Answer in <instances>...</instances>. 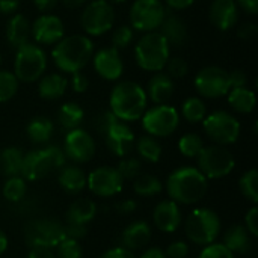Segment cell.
I'll use <instances>...</instances> for the list:
<instances>
[{
	"mask_svg": "<svg viewBox=\"0 0 258 258\" xmlns=\"http://www.w3.org/2000/svg\"><path fill=\"white\" fill-rule=\"evenodd\" d=\"M166 192L174 203L192 206L200 203L209 189V180L198 168L181 166L172 171L166 180Z\"/></svg>",
	"mask_w": 258,
	"mask_h": 258,
	"instance_id": "cell-1",
	"label": "cell"
},
{
	"mask_svg": "<svg viewBox=\"0 0 258 258\" xmlns=\"http://www.w3.org/2000/svg\"><path fill=\"white\" fill-rule=\"evenodd\" d=\"M148 98L145 89L132 80L118 82L109 98L110 112L122 122H132L142 118L147 110Z\"/></svg>",
	"mask_w": 258,
	"mask_h": 258,
	"instance_id": "cell-2",
	"label": "cell"
},
{
	"mask_svg": "<svg viewBox=\"0 0 258 258\" xmlns=\"http://www.w3.org/2000/svg\"><path fill=\"white\" fill-rule=\"evenodd\" d=\"M94 56V42L86 35L63 36L51 51L57 70L73 74L82 71Z\"/></svg>",
	"mask_w": 258,
	"mask_h": 258,
	"instance_id": "cell-3",
	"label": "cell"
},
{
	"mask_svg": "<svg viewBox=\"0 0 258 258\" xmlns=\"http://www.w3.org/2000/svg\"><path fill=\"white\" fill-rule=\"evenodd\" d=\"M65 165V154L60 147L48 145L45 148L32 150L24 154L21 165V177L29 181H38L53 171H59Z\"/></svg>",
	"mask_w": 258,
	"mask_h": 258,
	"instance_id": "cell-4",
	"label": "cell"
},
{
	"mask_svg": "<svg viewBox=\"0 0 258 258\" xmlns=\"http://www.w3.org/2000/svg\"><path fill=\"white\" fill-rule=\"evenodd\" d=\"M171 57V47L159 32H148L135 45V59L144 71L159 73Z\"/></svg>",
	"mask_w": 258,
	"mask_h": 258,
	"instance_id": "cell-5",
	"label": "cell"
},
{
	"mask_svg": "<svg viewBox=\"0 0 258 258\" xmlns=\"http://www.w3.org/2000/svg\"><path fill=\"white\" fill-rule=\"evenodd\" d=\"M187 239L198 246H207L216 242L221 234V219L212 209L200 207L192 210L184 224Z\"/></svg>",
	"mask_w": 258,
	"mask_h": 258,
	"instance_id": "cell-6",
	"label": "cell"
},
{
	"mask_svg": "<svg viewBox=\"0 0 258 258\" xmlns=\"http://www.w3.org/2000/svg\"><path fill=\"white\" fill-rule=\"evenodd\" d=\"M47 70L45 51L38 45L27 42L17 48L14 59V76L18 82H38Z\"/></svg>",
	"mask_w": 258,
	"mask_h": 258,
	"instance_id": "cell-7",
	"label": "cell"
},
{
	"mask_svg": "<svg viewBox=\"0 0 258 258\" xmlns=\"http://www.w3.org/2000/svg\"><path fill=\"white\" fill-rule=\"evenodd\" d=\"M198 160V169L207 180H219L230 175L236 166L234 154L224 145H207L203 148Z\"/></svg>",
	"mask_w": 258,
	"mask_h": 258,
	"instance_id": "cell-8",
	"label": "cell"
},
{
	"mask_svg": "<svg viewBox=\"0 0 258 258\" xmlns=\"http://www.w3.org/2000/svg\"><path fill=\"white\" fill-rule=\"evenodd\" d=\"M65 239V225L53 218L33 219L24 228V242L29 248L42 246L54 249Z\"/></svg>",
	"mask_w": 258,
	"mask_h": 258,
	"instance_id": "cell-9",
	"label": "cell"
},
{
	"mask_svg": "<svg viewBox=\"0 0 258 258\" xmlns=\"http://www.w3.org/2000/svg\"><path fill=\"white\" fill-rule=\"evenodd\" d=\"M115 23L113 5L107 0L89 2L80 14V26L89 36H100L107 33Z\"/></svg>",
	"mask_w": 258,
	"mask_h": 258,
	"instance_id": "cell-10",
	"label": "cell"
},
{
	"mask_svg": "<svg viewBox=\"0 0 258 258\" xmlns=\"http://www.w3.org/2000/svg\"><path fill=\"white\" fill-rule=\"evenodd\" d=\"M141 119L147 135L153 138H168L178 128L180 113L174 106L156 104L147 109Z\"/></svg>",
	"mask_w": 258,
	"mask_h": 258,
	"instance_id": "cell-11",
	"label": "cell"
},
{
	"mask_svg": "<svg viewBox=\"0 0 258 258\" xmlns=\"http://www.w3.org/2000/svg\"><path fill=\"white\" fill-rule=\"evenodd\" d=\"M203 127L206 135L216 145H224V147L231 145L237 142L240 136L239 119L225 110H216L207 115L203 121Z\"/></svg>",
	"mask_w": 258,
	"mask_h": 258,
	"instance_id": "cell-12",
	"label": "cell"
},
{
	"mask_svg": "<svg viewBox=\"0 0 258 258\" xmlns=\"http://www.w3.org/2000/svg\"><path fill=\"white\" fill-rule=\"evenodd\" d=\"M166 8L162 0H135L130 8L132 29L139 32H156L166 17Z\"/></svg>",
	"mask_w": 258,
	"mask_h": 258,
	"instance_id": "cell-13",
	"label": "cell"
},
{
	"mask_svg": "<svg viewBox=\"0 0 258 258\" xmlns=\"http://www.w3.org/2000/svg\"><path fill=\"white\" fill-rule=\"evenodd\" d=\"M195 89L204 98H221L228 94L230 80L228 71L218 67L209 65L201 68L195 76Z\"/></svg>",
	"mask_w": 258,
	"mask_h": 258,
	"instance_id": "cell-14",
	"label": "cell"
},
{
	"mask_svg": "<svg viewBox=\"0 0 258 258\" xmlns=\"http://www.w3.org/2000/svg\"><path fill=\"white\" fill-rule=\"evenodd\" d=\"M124 180L113 166H100L86 175V187L100 198H110L122 190Z\"/></svg>",
	"mask_w": 258,
	"mask_h": 258,
	"instance_id": "cell-15",
	"label": "cell"
},
{
	"mask_svg": "<svg viewBox=\"0 0 258 258\" xmlns=\"http://www.w3.org/2000/svg\"><path fill=\"white\" fill-rule=\"evenodd\" d=\"M62 151L65 154V159L74 162L76 165L86 163L95 154L94 138L86 130H83L80 127L70 130L65 136Z\"/></svg>",
	"mask_w": 258,
	"mask_h": 258,
	"instance_id": "cell-16",
	"label": "cell"
},
{
	"mask_svg": "<svg viewBox=\"0 0 258 258\" xmlns=\"http://www.w3.org/2000/svg\"><path fill=\"white\" fill-rule=\"evenodd\" d=\"M32 36L38 45H54L65 36V26L57 15L41 14L32 23Z\"/></svg>",
	"mask_w": 258,
	"mask_h": 258,
	"instance_id": "cell-17",
	"label": "cell"
},
{
	"mask_svg": "<svg viewBox=\"0 0 258 258\" xmlns=\"http://www.w3.org/2000/svg\"><path fill=\"white\" fill-rule=\"evenodd\" d=\"M103 136L109 151L121 159L125 157L133 150L136 142V136L133 130L127 125V122H122L119 119L115 121Z\"/></svg>",
	"mask_w": 258,
	"mask_h": 258,
	"instance_id": "cell-18",
	"label": "cell"
},
{
	"mask_svg": "<svg viewBox=\"0 0 258 258\" xmlns=\"http://www.w3.org/2000/svg\"><path fill=\"white\" fill-rule=\"evenodd\" d=\"M92 63L97 74L109 82L118 80L124 71V62L121 53L113 47H106L98 50L92 56Z\"/></svg>",
	"mask_w": 258,
	"mask_h": 258,
	"instance_id": "cell-19",
	"label": "cell"
},
{
	"mask_svg": "<svg viewBox=\"0 0 258 258\" xmlns=\"http://www.w3.org/2000/svg\"><path fill=\"white\" fill-rule=\"evenodd\" d=\"M153 222L156 228L162 233H175L181 222H183V213L177 203L172 200H163L160 201L153 212Z\"/></svg>",
	"mask_w": 258,
	"mask_h": 258,
	"instance_id": "cell-20",
	"label": "cell"
},
{
	"mask_svg": "<svg viewBox=\"0 0 258 258\" xmlns=\"http://www.w3.org/2000/svg\"><path fill=\"white\" fill-rule=\"evenodd\" d=\"M209 18L218 30H231L239 20V6L236 0H213L209 8Z\"/></svg>",
	"mask_w": 258,
	"mask_h": 258,
	"instance_id": "cell-21",
	"label": "cell"
},
{
	"mask_svg": "<svg viewBox=\"0 0 258 258\" xmlns=\"http://www.w3.org/2000/svg\"><path fill=\"white\" fill-rule=\"evenodd\" d=\"M151 227L145 221H135L128 224L121 233V246L135 252L144 249L151 240Z\"/></svg>",
	"mask_w": 258,
	"mask_h": 258,
	"instance_id": "cell-22",
	"label": "cell"
},
{
	"mask_svg": "<svg viewBox=\"0 0 258 258\" xmlns=\"http://www.w3.org/2000/svg\"><path fill=\"white\" fill-rule=\"evenodd\" d=\"M175 91L174 79H171L166 73H154V76L148 80L145 94L154 104H166L171 100Z\"/></svg>",
	"mask_w": 258,
	"mask_h": 258,
	"instance_id": "cell-23",
	"label": "cell"
},
{
	"mask_svg": "<svg viewBox=\"0 0 258 258\" xmlns=\"http://www.w3.org/2000/svg\"><path fill=\"white\" fill-rule=\"evenodd\" d=\"M159 29V33L166 39L169 47H181L187 41V26L184 24L183 18L175 14L166 12V17Z\"/></svg>",
	"mask_w": 258,
	"mask_h": 258,
	"instance_id": "cell-24",
	"label": "cell"
},
{
	"mask_svg": "<svg viewBox=\"0 0 258 258\" xmlns=\"http://www.w3.org/2000/svg\"><path fill=\"white\" fill-rule=\"evenodd\" d=\"M5 33H6V39L9 45L14 48H20L21 45L29 42L32 36V24L24 15L14 14L6 23Z\"/></svg>",
	"mask_w": 258,
	"mask_h": 258,
	"instance_id": "cell-25",
	"label": "cell"
},
{
	"mask_svg": "<svg viewBox=\"0 0 258 258\" xmlns=\"http://www.w3.org/2000/svg\"><path fill=\"white\" fill-rule=\"evenodd\" d=\"M57 183L63 192L77 195L86 187V174L77 165H63L57 171Z\"/></svg>",
	"mask_w": 258,
	"mask_h": 258,
	"instance_id": "cell-26",
	"label": "cell"
},
{
	"mask_svg": "<svg viewBox=\"0 0 258 258\" xmlns=\"http://www.w3.org/2000/svg\"><path fill=\"white\" fill-rule=\"evenodd\" d=\"M222 245L234 255L236 254L243 255L252 249V236L245 228V225H233L224 233Z\"/></svg>",
	"mask_w": 258,
	"mask_h": 258,
	"instance_id": "cell-27",
	"label": "cell"
},
{
	"mask_svg": "<svg viewBox=\"0 0 258 258\" xmlns=\"http://www.w3.org/2000/svg\"><path fill=\"white\" fill-rule=\"evenodd\" d=\"M97 215V204L89 198H79L73 201L65 213L67 224L88 227Z\"/></svg>",
	"mask_w": 258,
	"mask_h": 258,
	"instance_id": "cell-28",
	"label": "cell"
},
{
	"mask_svg": "<svg viewBox=\"0 0 258 258\" xmlns=\"http://www.w3.org/2000/svg\"><path fill=\"white\" fill-rule=\"evenodd\" d=\"M68 82L59 73L42 76L38 80V94L44 100H59L67 91Z\"/></svg>",
	"mask_w": 258,
	"mask_h": 258,
	"instance_id": "cell-29",
	"label": "cell"
},
{
	"mask_svg": "<svg viewBox=\"0 0 258 258\" xmlns=\"http://www.w3.org/2000/svg\"><path fill=\"white\" fill-rule=\"evenodd\" d=\"M228 104L237 113H251L255 109L257 97L255 92L246 88H233L228 91Z\"/></svg>",
	"mask_w": 258,
	"mask_h": 258,
	"instance_id": "cell-30",
	"label": "cell"
},
{
	"mask_svg": "<svg viewBox=\"0 0 258 258\" xmlns=\"http://www.w3.org/2000/svg\"><path fill=\"white\" fill-rule=\"evenodd\" d=\"M24 153L17 147H6L0 151V174L6 178L21 174Z\"/></svg>",
	"mask_w": 258,
	"mask_h": 258,
	"instance_id": "cell-31",
	"label": "cell"
},
{
	"mask_svg": "<svg viewBox=\"0 0 258 258\" xmlns=\"http://www.w3.org/2000/svg\"><path fill=\"white\" fill-rule=\"evenodd\" d=\"M26 133L33 144L42 145L51 139V136L54 133V125H53L51 119H48L47 116H35L33 119L29 121V124L26 127Z\"/></svg>",
	"mask_w": 258,
	"mask_h": 258,
	"instance_id": "cell-32",
	"label": "cell"
},
{
	"mask_svg": "<svg viewBox=\"0 0 258 258\" xmlns=\"http://www.w3.org/2000/svg\"><path fill=\"white\" fill-rule=\"evenodd\" d=\"M83 118H85L83 109L77 103H73V101L62 104L57 112V121L60 127L67 132L79 128L80 124L83 122Z\"/></svg>",
	"mask_w": 258,
	"mask_h": 258,
	"instance_id": "cell-33",
	"label": "cell"
},
{
	"mask_svg": "<svg viewBox=\"0 0 258 258\" xmlns=\"http://www.w3.org/2000/svg\"><path fill=\"white\" fill-rule=\"evenodd\" d=\"M135 147L139 154V160H145L148 163H157L162 157V145L157 141V138H153L150 135L141 136L136 142Z\"/></svg>",
	"mask_w": 258,
	"mask_h": 258,
	"instance_id": "cell-34",
	"label": "cell"
},
{
	"mask_svg": "<svg viewBox=\"0 0 258 258\" xmlns=\"http://www.w3.org/2000/svg\"><path fill=\"white\" fill-rule=\"evenodd\" d=\"M163 190V184L162 181L151 174H141L133 180V192L138 197H156L159 194H162Z\"/></svg>",
	"mask_w": 258,
	"mask_h": 258,
	"instance_id": "cell-35",
	"label": "cell"
},
{
	"mask_svg": "<svg viewBox=\"0 0 258 258\" xmlns=\"http://www.w3.org/2000/svg\"><path fill=\"white\" fill-rule=\"evenodd\" d=\"M181 115L187 122H192V124L203 122L204 118L207 116L206 103L200 97H189L187 100H184L181 106Z\"/></svg>",
	"mask_w": 258,
	"mask_h": 258,
	"instance_id": "cell-36",
	"label": "cell"
},
{
	"mask_svg": "<svg viewBox=\"0 0 258 258\" xmlns=\"http://www.w3.org/2000/svg\"><path fill=\"white\" fill-rule=\"evenodd\" d=\"M3 198L9 203H20L26 194H27V184L26 180L21 175H15V177H9L6 178L3 189H2Z\"/></svg>",
	"mask_w": 258,
	"mask_h": 258,
	"instance_id": "cell-37",
	"label": "cell"
},
{
	"mask_svg": "<svg viewBox=\"0 0 258 258\" xmlns=\"http://www.w3.org/2000/svg\"><path fill=\"white\" fill-rule=\"evenodd\" d=\"M204 147L206 145H204L201 136L197 133H186L178 141V150L187 159H197Z\"/></svg>",
	"mask_w": 258,
	"mask_h": 258,
	"instance_id": "cell-38",
	"label": "cell"
},
{
	"mask_svg": "<svg viewBox=\"0 0 258 258\" xmlns=\"http://www.w3.org/2000/svg\"><path fill=\"white\" fill-rule=\"evenodd\" d=\"M239 189L242 195L251 201L254 206L258 203V171L257 169H249L246 171L240 180H239Z\"/></svg>",
	"mask_w": 258,
	"mask_h": 258,
	"instance_id": "cell-39",
	"label": "cell"
},
{
	"mask_svg": "<svg viewBox=\"0 0 258 258\" xmlns=\"http://www.w3.org/2000/svg\"><path fill=\"white\" fill-rule=\"evenodd\" d=\"M18 91V80L12 71L0 70V103H6Z\"/></svg>",
	"mask_w": 258,
	"mask_h": 258,
	"instance_id": "cell-40",
	"label": "cell"
},
{
	"mask_svg": "<svg viewBox=\"0 0 258 258\" xmlns=\"http://www.w3.org/2000/svg\"><path fill=\"white\" fill-rule=\"evenodd\" d=\"M116 171L122 177V180H135L138 175H141L142 163L136 157H122L116 166Z\"/></svg>",
	"mask_w": 258,
	"mask_h": 258,
	"instance_id": "cell-41",
	"label": "cell"
},
{
	"mask_svg": "<svg viewBox=\"0 0 258 258\" xmlns=\"http://www.w3.org/2000/svg\"><path fill=\"white\" fill-rule=\"evenodd\" d=\"M135 38V32L132 29V26H119L118 29L113 30L112 33V47L116 48L118 51L127 48Z\"/></svg>",
	"mask_w": 258,
	"mask_h": 258,
	"instance_id": "cell-42",
	"label": "cell"
},
{
	"mask_svg": "<svg viewBox=\"0 0 258 258\" xmlns=\"http://www.w3.org/2000/svg\"><path fill=\"white\" fill-rule=\"evenodd\" d=\"M56 258H82L83 251L79 240L65 239L54 248Z\"/></svg>",
	"mask_w": 258,
	"mask_h": 258,
	"instance_id": "cell-43",
	"label": "cell"
},
{
	"mask_svg": "<svg viewBox=\"0 0 258 258\" xmlns=\"http://www.w3.org/2000/svg\"><path fill=\"white\" fill-rule=\"evenodd\" d=\"M166 74L171 77V79H183L187 73H189V65L187 62L180 57V56H174V57H169L166 65Z\"/></svg>",
	"mask_w": 258,
	"mask_h": 258,
	"instance_id": "cell-44",
	"label": "cell"
},
{
	"mask_svg": "<svg viewBox=\"0 0 258 258\" xmlns=\"http://www.w3.org/2000/svg\"><path fill=\"white\" fill-rule=\"evenodd\" d=\"M198 258H234V254L230 252L222 243H212L203 248Z\"/></svg>",
	"mask_w": 258,
	"mask_h": 258,
	"instance_id": "cell-45",
	"label": "cell"
},
{
	"mask_svg": "<svg viewBox=\"0 0 258 258\" xmlns=\"http://www.w3.org/2000/svg\"><path fill=\"white\" fill-rule=\"evenodd\" d=\"M115 121H118V118H116L110 110H106V112H101V113L95 118L94 127H95V130H97L100 135H104V133L109 130V127H110Z\"/></svg>",
	"mask_w": 258,
	"mask_h": 258,
	"instance_id": "cell-46",
	"label": "cell"
},
{
	"mask_svg": "<svg viewBox=\"0 0 258 258\" xmlns=\"http://www.w3.org/2000/svg\"><path fill=\"white\" fill-rule=\"evenodd\" d=\"M166 258H186L189 255V245L183 240L172 242L165 251Z\"/></svg>",
	"mask_w": 258,
	"mask_h": 258,
	"instance_id": "cell-47",
	"label": "cell"
},
{
	"mask_svg": "<svg viewBox=\"0 0 258 258\" xmlns=\"http://www.w3.org/2000/svg\"><path fill=\"white\" fill-rule=\"evenodd\" d=\"M228 80H230V88H246L248 86V76L243 70H231L228 71Z\"/></svg>",
	"mask_w": 258,
	"mask_h": 258,
	"instance_id": "cell-48",
	"label": "cell"
},
{
	"mask_svg": "<svg viewBox=\"0 0 258 258\" xmlns=\"http://www.w3.org/2000/svg\"><path fill=\"white\" fill-rule=\"evenodd\" d=\"M70 83H71L73 91L77 92V94H83V92H86L88 88H89V80H88V77H86L82 71L73 73V74H71V82H70Z\"/></svg>",
	"mask_w": 258,
	"mask_h": 258,
	"instance_id": "cell-49",
	"label": "cell"
},
{
	"mask_svg": "<svg viewBox=\"0 0 258 258\" xmlns=\"http://www.w3.org/2000/svg\"><path fill=\"white\" fill-rule=\"evenodd\" d=\"M245 228L249 231V234L252 237L258 236V207L252 206L249 209V212L245 216Z\"/></svg>",
	"mask_w": 258,
	"mask_h": 258,
	"instance_id": "cell-50",
	"label": "cell"
},
{
	"mask_svg": "<svg viewBox=\"0 0 258 258\" xmlns=\"http://www.w3.org/2000/svg\"><path fill=\"white\" fill-rule=\"evenodd\" d=\"M88 227L85 225H74V224H65V233H67V239H73V240H80L86 236Z\"/></svg>",
	"mask_w": 258,
	"mask_h": 258,
	"instance_id": "cell-51",
	"label": "cell"
},
{
	"mask_svg": "<svg viewBox=\"0 0 258 258\" xmlns=\"http://www.w3.org/2000/svg\"><path fill=\"white\" fill-rule=\"evenodd\" d=\"M257 24L252 23V21H249V23H245V24H242V26L239 27L237 35H239V38H242V39H251V38H254V36L257 35Z\"/></svg>",
	"mask_w": 258,
	"mask_h": 258,
	"instance_id": "cell-52",
	"label": "cell"
},
{
	"mask_svg": "<svg viewBox=\"0 0 258 258\" xmlns=\"http://www.w3.org/2000/svg\"><path fill=\"white\" fill-rule=\"evenodd\" d=\"M100 258H136L135 254L122 246H116V248H112V249H107L103 255Z\"/></svg>",
	"mask_w": 258,
	"mask_h": 258,
	"instance_id": "cell-53",
	"label": "cell"
},
{
	"mask_svg": "<svg viewBox=\"0 0 258 258\" xmlns=\"http://www.w3.org/2000/svg\"><path fill=\"white\" fill-rule=\"evenodd\" d=\"M136 207H138V203L130 198L122 200V201L116 203V206H115V209L119 215H132L136 210Z\"/></svg>",
	"mask_w": 258,
	"mask_h": 258,
	"instance_id": "cell-54",
	"label": "cell"
},
{
	"mask_svg": "<svg viewBox=\"0 0 258 258\" xmlns=\"http://www.w3.org/2000/svg\"><path fill=\"white\" fill-rule=\"evenodd\" d=\"M27 258H56L54 249L51 248H42V246H36V248H30Z\"/></svg>",
	"mask_w": 258,
	"mask_h": 258,
	"instance_id": "cell-55",
	"label": "cell"
},
{
	"mask_svg": "<svg viewBox=\"0 0 258 258\" xmlns=\"http://www.w3.org/2000/svg\"><path fill=\"white\" fill-rule=\"evenodd\" d=\"M20 6V0H0V14L11 15Z\"/></svg>",
	"mask_w": 258,
	"mask_h": 258,
	"instance_id": "cell-56",
	"label": "cell"
},
{
	"mask_svg": "<svg viewBox=\"0 0 258 258\" xmlns=\"http://www.w3.org/2000/svg\"><path fill=\"white\" fill-rule=\"evenodd\" d=\"M33 3L38 11H41L42 14H48L50 11H53L56 8L59 0H33Z\"/></svg>",
	"mask_w": 258,
	"mask_h": 258,
	"instance_id": "cell-57",
	"label": "cell"
},
{
	"mask_svg": "<svg viewBox=\"0 0 258 258\" xmlns=\"http://www.w3.org/2000/svg\"><path fill=\"white\" fill-rule=\"evenodd\" d=\"M237 6H240L245 12L255 15L258 14V0H236Z\"/></svg>",
	"mask_w": 258,
	"mask_h": 258,
	"instance_id": "cell-58",
	"label": "cell"
},
{
	"mask_svg": "<svg viewBox=\"0 0 258 258\" xmlns=\"http://www.w3.org/2000/svg\"><path fill=\"white\" fill-rule=\"evenodd\" d=\"M165 2L171 9H175V11L187 9L189 6H192L195 3V0H165Z\"/></svg>",
	"mask_w": 258,
	"mask_h": 258,
	"instance_id": "cell-59",
	"label": "cell"
},
{
	"mask_svg": "<svg viewBox=\"0 0 258 258\" xmlns=\"http://www.w3.org/2000/svg\"><path fill=\"white\" fill-rule=\"evenodd\" d=\"M139 258H166L165 255V251L157 248V246H153V248H148L144 251V254Z\"/></svg>",
	"mask_w": 258,
	"mask_h": 258,
	"instance_id": "cell-60",
	"label": "cell"
},
{
	"mask_svg": "<svg viewBox=\"0 0 258 258\" xmlns=\"http://www.w3.org/2000/svg\"><path fill=\"white\" fill-rule=\"evenodd\" d=\"M62 2V5L65 6V8H68V9H77V8H80L82 5H85L88 0H60Z\"/></svg>",
	"mask_w": 258,
	"mask_h": 258,
	"instance_id": "cell-61",
	"label": "cell"
},
{
	"mask_svg": "<svg viewBox=\"0 0 258 258\" xmlns=\"http://www.w3.org/2000/svg\"><path fill=\"white\" fill-rule=\"evenodd\" d=\"M6 249H8V237L3 233V230H0V255L5 254Z\"/></svg>",
	"mask_w": 258,
	"mask_h": 258,
	"instance_id": "cell-62",
	"label": "cell"
},
{
	"mask_svg": "<svg viewBox=\"0 0 258 258\" xmlns=\"http://www.w3.org/2000/svg\"><path fill=\"white\" fill-rule=\"evenodd\" d=\"M107 2H110V3H124L125 0H107Z\"/></svg>",
	"mask_w": 258,
	"mask_h": 258,
	"instance_id": "cell-63",
	"label": "cell"
},
{
	"mask_svg": "<svg viewBox=\"0 0 258 258\" xmlns=\"http://www.w3.org/2000/svg\"><path fill=\"white\" fill-rule=\"evenodd\" d=\"M0 63H2V56H0Z\"/></svg>",
	"mask_w": 258,
	"mask_h": 258,
	"instance_id": "cell-64",
	"label": "cell"
}]
</instances>
